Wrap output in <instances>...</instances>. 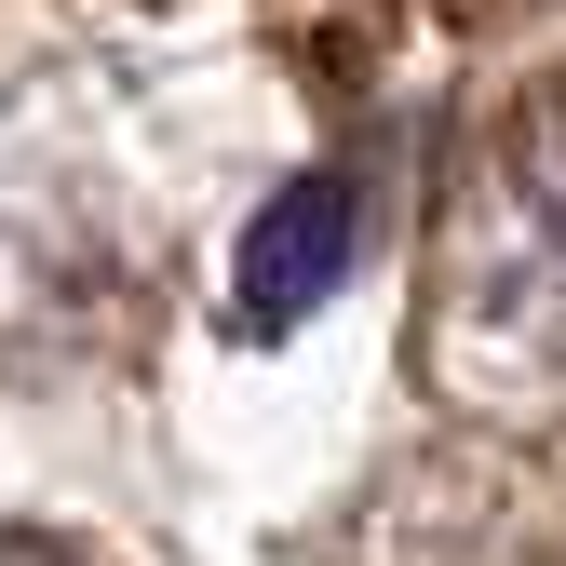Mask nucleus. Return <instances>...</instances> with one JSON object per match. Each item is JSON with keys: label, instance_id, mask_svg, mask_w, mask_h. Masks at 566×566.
<instances>
[{"label": "nucleus", "instance_id": "obj_1", "mask_svg": "<svg viewBox=\"0 0 566 566\" xmlns=\"http://www.w3.org/2000/svg\"><path fill=\"white\" fill-rule=\"evenodd\" d=\"M432 365L459 405H513V418L553 405V135H539V108H513L500 149L459 163Z\"/></svg>", "mask_w": 566, "mask_h": 566}, {"label": "nucleus", "instance_id": "obj_2", "mask_svg": "<svg viewBox=\"0 0 566 566\" xmlns=\"http://www.w3.org/2000/svg\"><path fill=\"white\" fill-rule=\"evenodd\" d=\"M350 230H365L350 176H297L283 202H256V230H243V324H297L350 270Z\"/></svg>", "mask_w": 566, "mask_h": 566}, {"label": "nucleus", "instance_id": "obj_3", "mask_svg": "<svg viewBox=\"0 0 566 566\" xmlns=\"http://www.w3.org/2000/svg\"><path fill=\"white\" fill-rule=\"evenodd\" d=\"M0 566H95V553H67V539H41V526H0Z\"/></svg>", "mask_w": 566, "mask_h": 566}]
</instances>
